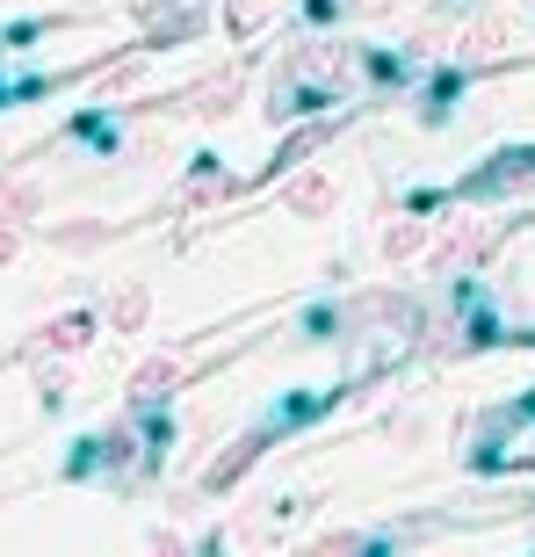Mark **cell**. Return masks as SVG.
<instances>
[{
    "instance_id": "cell-1",
    "label": "cell",
    "mask_w": 535,
    "mask_h": 557,
    "mask_svg": "<svg viewBox=\"0 0 535 557\" xmlns=\"http://www.w3.org/2000/svg\"><path fill=\"white\" fill-rule=\"evenodd\" d=\"M239 102V73H217V80H196V87H188V95H181V109H196V116H225Z\"/></svg>"
},
{
    "instance_id": "cell-2",
    "label": "cell",
    "mask_w": 535,
    "mask_h": 557,
    "mask_svg": "<svg viewBox=\"0 0 535 557\" xmlns=\"http://www.w3.org/2000/svg\"><path fill=\"white\" fill-rule=\"evenodd\" d=\"M254 456H261V435H246L239 449H225V456L210 463V478H203V485H210V492H232L246 471H254Z\"/></svg>"
},
{
    "instance_id": "cell-3",
    "label": "cell",
    "mask_w": 535,
    "mask_h": 557,
    "mask_svg": "<svg viewBox=\"0 0 535 557\" xmlns=\"http://www.w3.org/2000/svg\"><path fill=\"white\" fill-rule=\"evenodd\" d=\"M87 340H94V319H87V312H66V319L44 326L37 348H66V355H73V348H87Z\"/></svg>"
},
{
    "instance_id": "cell-4",
    "label": "cell",
    "mask_w": 535,
    "mask_h": 557,
    "mask_svg": "<svg viewBox=\"0 0 535 557\" xmlns=\"http://www.w3.org/2000/svg\"><path fill=\"white\" fill-rule=\"evenodd\" d=\"M290 210H304V218L333 210V181H326V174H304V181H290Z\"/></svg>"
},
{
    "instance_id": "cell-5",
    "label": "cell",
    "mask_w": 535,
    "mask_h": 557,
    "mask_svg": "<svg viewBox=\"0 0 535 557\" xmlns=\"http://www.w3.org/2000/svg\"><path fill=\"white\" fill-rule=\"evenodd\" d=\"M29 210H37V181L8 174V181H0V218H29Z\"/></svg>"
},
{
    "instance_id": "cell-6",
    "label": "cell",
    "mask_w": 535,
    "mask_h": 557,
    "mask_svg": "<svg viewBox=\"0 0 535 557\" xmlns=\"http://www.w3.org/2000/svg\"><path fill=\"white\" fill-rule=\"evenodd\" d=\"M174 384V355H160V362H145L138 377H131V398H160Z\"/></svg>"
},
{
    "instance_id": "cell-7",
    "label": "cell",
    "mask_w": 535,
    "mask_h": 557,
    "mask_svg": "<svg viewBox=\"0 0 535 557\" xmlns=\"http://www.w3.org/2000/svg\"><path fill=\"white\" fill-rule=\"evenodd\" d=\"M109 319H116V333H138V326H145V290H123V297L109 304Z\"/></svg>"
},
{
    "instance_id": "cell-8",
    "label": "cell",
    "mask_w": 535,
    "mask_h": 557,
    "mask_svg": "<svg viewBox=\"0 0 535 557\" xmlns=\"http://www.w3.org/2000/svg\"><path fill=\"white\" fill-rule=\"evenodd\" d=\"M102 239H109V225H66V232H58V246H80V254L102 246Z\"/></svg>"
},
{
    "instance_id": "cell-9",
    "label": "cell",
    "mask_w": 535,
    "mask_h": 557,
    "mask_svg": "<svg viewBox=\"0 0 535 557\" xmlns=\"http://www.w3.org/2000/svg\"><path fill=\"white\" fill-rule=\"evenodd\" d=\"M413 246H420V225H398V232L384 239V254H391V261H405V254H413Z\"/></svg>"
},
{
    "instance_id": "cell-10",
    "label": "cell",
    "mask_w": 535,
    "mask_h": 557,
    "mask_svg": "<svg viewBox=\"0 0 535 557\" xmlns=\"http://www.w3.org/2000/svg\"><path fill=\"white\" fill-rule=\"evenodd\" d=\"M478 246H485V239H478V232H456V239H449V246H442V261H470V254H478Z\"/></svg>"
},
{
    "instance_id": "cell-11",
    "label": "cell",
    "mask_w": 535,
    "mask_h": 557,
    "mask_svg": "<svg viewBox=\"0 0 535 557\" xmlns=\"http://www.w3.org/2000/svg\"><path fill=\"white\" fill-rule=\"evenodd\" d=\"M0 261H15V232H0Z\"/></svg>"
}]
</instances>
